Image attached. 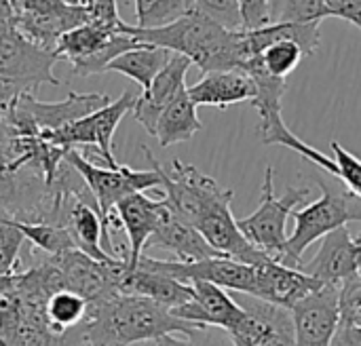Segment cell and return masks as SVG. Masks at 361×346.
Instances as JSON below:
<instances>
[{
    "mask_svg": "<svg viewBox=\"0 0 361 346\" xmlns=\"http://www.w3.org/2000/svg\"><path fill=\"white\" fill-rule=\"evenodd\" d=\"M254 268H256V290L252 296L286 309H292L305 296H309L311 292L324 285L311 275L302 273L300 268L288 266L275 258H267Z\"/></svg>",
    "mask_w": 361,
    "mask_h": 346,
    "instance_id": "obj_15",
    "label": "cell"
},
{
    "mask_svg": "<svg viewBox=\"0 0 361 346\" xmlns=\"http://www.w3.org/2000/svg\"><path fill=\"white\" fill-rule=\"evenodd\" d=\"M167 203L165 199H150L146 192H133L118 201L114 207V216L118 224L125 228L129 239V254H127V268H133L146 249L150 235L154 233Z\"/></svg>",
    "mask_w": 361,
    "mask_h": 346,
    "instance_id": "obj_17",
    "label": "cell"
},
{
    "mask_svg": "<svg viewBox=\"0 0 361 346\" xmlns=\"http://www.w3.org/2000/svg\"><path fill=\"white\" fill-rule=\"evenodd\" d=\"M89 300L72 290H57L44 304V317L53 332L63 334L85 321Z\"/></svg>",
    "mask_w": 361,
    "mask_h": 346,
    "instance_id": "obj_25",
    "label": "cell"
},
{
    "mask_svg": "<svg viewBox=\"0 0 361 346\" xmlns=\"http://www.w3.org/2000/svg\"><path fill=\"white\" fill-rule=\"evenodd\" d=\"M190 288L195 296L190 302L171 309L176 317L207 328H220L224 332L235 330L245 317V309L237 300H233L224 288L209 281H192Z\"/></svg>",
    "mask_w": 361,
    "mask_h": 346,
    "instance_id": "obj_14",
    "label": "cell"
},
{
    "mask_svg": "<svg viewBox=\"0 0 361 346\" xmlns=\"http://www.w3.org/2000/svg\"><path fill=\"white\" fill-rule=\"evenodd\" d=\"M260 63L275 76L288 78L305 59V53L300 49L298 42L294 40H277L273 44H269L260 55H258Z\"/></svg>",
    "mask_w": 361,
    "mask_h": 346,
    "instance_id": "obj_29",
    "label": "cell"
},
{
    "mask_svg": "<svg viewBox=\"0 0 361 346\" xmlns=\"http://www.w3.org/2000/svg\"><path fill=\"white\" fill-rule=\"evenodd\" d=\"M195 8L228 30H243L237 0H192Z\"/></svg>",
    "mask_w": 361,
    "mask_h": 346,
    "instance_id": "obj_32",
    "label": "cell"
},
{
    "mask_svg": "<svg viewBox=\"0 0 361 346\" xmlns=\"http://www.w3.org/2000/svg\"><path fill=\"white\" fill-rule=\"evenodd\" d=\"M330 346H361V326L353 323H338Z\"/></svg>",
    "mask_w": 361,
    "mask_h": 346,
    "instance_id": "obj_38",
    "label": "cell"
},
{
    "mask_svg": "<svg viewBox=\"0 0 361 346\" xmlns=\"http://www.w3.org/2000/svg\"><path fill=\"white\" fill-rule=\"evenodd\" d=\"M114 34H118V30L104 27V25H97L93 21H85V23L68 30L66 34H61V38L57 40L53 51H55L59 61H68L72 66V63L93 55Z\"/></svg>",
    "mask_w": 361,
    "mask_h": 346,
    "instance_id": "obj_24",
    "label": "cell"
},
{
    "mask_svg": "<svg viewBox=\"0 0 361 346\" xmlns=\"http://www.w3.org/2000/svg\"><path fill=\"white\" fill-rule=\"evenodd\" d=\"M135 2V25L152 27L163 25L180 15L195 8L192 0H133Z\"/></svg>",
    "mask_w": 361,
    "mask_h": 346,
    "instance_id": "obj_28",
    "label": "cell"
},
{
    "mask_svg": "<svg viewBox=\"0 0 361 346\" xmlns=\"http://www.w3.org/2000/svg\"><path fill=\"white\" fill-rule=\"evenodd\" d=\"M80 326L91 346H133L169 334L188 336L207 328L176 317L169 309L150 298L118 292L89 302Z\"/></svg>",
    "mask_w": 361,
    "mask_h": 346,
    "instance_id": "obj_1",
    "label": "cell"
},
{
    "mask_svg": "<svg viewBox=\"0 0 361 346\" xmlns=\"http://www.w3.org/2000/svg\"><path fill=\"white\" fill-rule=\"evenodd\" d=\"M110 101L104 93H76L68 91L61 101H38L34 93H19L8 110L6 123L15 135H42L47 131L59 129L72 121H78Z\"/></svg>",
    "mask_w": 361,
    "mask_h": 346,
    "instance_id": "obj_7",
    "label": "cell"
},
{
    "mask_svg": "<svg viewBox=\"0 0 361 346\" xmlns=\"http://www.w3.org/2000/svg\"><path fill=\"white\" fill-rule=\"evenodd\" d=\"M258 114H260L258 135H260V142L262 144H269V146H286V148L294 150L296 154H300L302 159L311 161L313 165L322 167L330 175L338 178L336 161L330 154H324L317 148H313L311 144L302 142L296 133H292L290 127L281 118V110H262Z\"/></svg>",
    "mask_w": 361,
    "mask_h": 346,
    "instance_id": "obj_22",
    "label": "cell"
},
{
    "mask_svg": "<svg viewBox=\"0 0 361 346\" xmlns=\"http://www.w3.org/2000/svg\"><path fill=\"white\" fill-rule=\"evenodd\" d=\"M332 159L338 167V180L357 197H361V159L357 154L343 148L338 142H332Z\"/></svg>",
    "mask_w": 361,
    "mask_h": 346,
    "instance_id": "obj_34",
    "label": "cell"
},
{
    "mask_svg": "<svg viewBox=\"0 0 361 346\" xmlns=\"http://www.w3.org/2000/svg\"><path fill=\"white\" fill-rule=\"evenodd\" d=\"M63 2H68V4H85V0H63Z\"/></svg>",
    "mask_w": 361,
    "mask_h": 346,
    "instance_id": "obj_39",
    "label": "cell"
},
{
    "mask_svg": "<svg viewBox=\"0 0 361 346\" xmlns=\"http://www.w3.org/2000/svg\"><path fill=\"white\" fill-rule=\"evenodd\" d=\"M203 129V123L197 116V104L188 95V87H184L159 114L154 137L163 148L182 144L195 137Z\"/></svg>",
    "mask_w": 361,
    "mask_h": 346,
    "instance_id": "obj_21",
    "label": "cell"
},
{
    "mask_svg": "<svg viewBox=\"0 0 361 346\" xmlns=\"http://www.w3.org/2000/svg\"><path fill=\"white\" fill-rule=\"evenodd\" d=\"M247 296V294H245ZM245 317L228 336L237 346H296L292 309L247 296Z\"/></svg>",
    "mask_w": 361,
    "mask_h": 346,
    "instance_id": "obj_11",
    "label": "cell"
},
{
    "mask_svg": "<svg viewBox=\"0 0 361 346\" xmlns=\"http://www.w3.org/2000/svg\"><path fill=\"white\" fill-rule=\"evenodd\" d=\"M332 17L345 19L361 30V0H326Z\"/></svg>",
    "mask_w": 361,
    "mask_h": 346,
    "instance_id": "obj_37",
    "label": "cell"
},
{
    "mask_svg": "<svg viewBox=\"0 0 361 346\" xmlns=\"http://www.w3.org/2000/svg\"><path fill=\"white\" fill-rule=\"evenodd\" d=\"M116 292L118 294H131V296H144L150 298L165 309H178L186 302L192 300V288L190 283L178 281L165 273L150 271V268H123L116 281Z\"/></svg>",
    "mask_w": 361,
    "mask_h": 346,
    "instance_id": "obj_19",
    "label": "cell"
},
{
    "mask_svg": "<svg viewBox=\"0 0 361 346\" xmlns=\"http://www.w3.org/2000/svg\"><path fill=\"white\" fill-rule=\"evenodd\" d=\"M57 61L55 51L38 47L15 25L0 27V80L11 82L19 93L36 95L42 82L59 87L61 80L53 74Z\"/></svg>",
    "mask_w": 361,
    "mask_h": 346,
    "instance_id": "obj_8",
    "label": "cell"
},
{
    "mask_svg": "<svg viewBox=\"0 0 361 346\" xmlns=\"http://www.w3.org/2000/svg\"><path fill=\"white\" fill-rule=\"evenodd\" d=\"M188 95L197 106L224 110L235 104L252 101L256 97V85L245 70H220L203 74L201 80L188 87Z\"/></svg>",
    "mask_w": 361,
    "mask_h": 346,
    "instance_id": "obj_20",
    "label": "cell"
},
{
    "mask_svg": "<svg viewBox=\"0 0 361 346\" xmlns=\"http://www.w3.org/2000/svg\"><path fill=\"white\" fill-rule=\"evenodd\" d=\"M315 182L322 188V197L292 214L294 233L288 237L279 260L294 268L302 264V254L315 241L349 222H361V197L351 192L343 182H328L319 175H315Z\"/></svg>",
    "mask_w": 361,
    "mask_h": 346,
    "instance_id": "obj_3",
    "label": "cell"
},
{
    "mask_svg": "<svg viewBox=\"0 0 361 346\" xmlns=\"http://www.w3.org/2000/svg\"><path fill=\"white\" fill-rule=\"evenodd\" d=\"M355 243L360 245V249H361V233H360V235H357V237H355Z\"/></svg>",
    "mask_w": 361,
    "mask_h": 346,
    "instance_id": "obj_40",
    "label": "cell"
},
{
    "mask_svg": "<svg viewBox=\"0 0 361 346\" xmlns=\"http://www.w3.org/2000/svg\"><path fill=\"white\" fill-rule=\"evenodd\" d=\"M157 346H237L235 340L228 336V332L220 328H203L195 334H188L184 338H176V334L163 336L154 340Z\"/></svg>",
    "mask_w": 361,
    "mask_h": 346,
    "instance_id": "obj_33",
    "label": "cell"
},
{
    "mask_svg": "<svg viewBox=\"0 0 361 346\" xmlns=\"http://www.w3.org/2000/svg\"><path fill=\"white\" fill-rule=\"evenodd\" d=\"M137 44H142V42L135 40V38H131L125 32H118L102 49H97L93 55H89V57L72 63V70H74L76 76H93V74L108 72V66H110V61L114 57H118L121 53H125V51H129V49H133Z\"/></svg>",
    "mask_w": 361,
    "mask_h": 346,
    "instance_id": "obj_27",
    "label": "cell"
},
{
    "mask_svg": "<svg viewBox=\"0 0 361 346\" xmlns=\"http://www.w3.org/2000/svg\"><path fill=\"white\" fill-rule=\"evenodd\" d=\"M338 290L322 285L292 307L296 346H330L341 323Z\"/></svg>",
    "mask_w": 361,
    "mask_h": 346,
    "instance_id": "obj_13",
    "label": "cell"
},
{
    "mask_svg": "<svg viewBox=\"0 0 361 346\" xmlns=\"http://www.w3.org/2000/svg\"><path fill=\"white\" fill-rule=\"evenodd\" d=\"M328 17H332V11L326 4V0H286L275 21L322 23Z\"/></svg>",
    "mask_w": 361,
    "mask_h": 346,
    "instance_id": "obj_31",
    "label": "cell"
},
{
    "mask_svg": "<svg viewBox=\"0 0 361 346\" xmlns=\"http://www.w3.org/2000/svg\"><path fill=\"white\" fill-rule=\"evenodd\" d=\"M17 226L23 233V237L34 247L44 252L47 256H57L61 252L76 249L70 233L59 224H53V222H19L17 220Z\"/></svg>",
    "mask_w": 361,
    "mask_h": 346,
    "instance_id": "obj_26",
    "label": "cell"
},
{
    "mask_svg": "<svg viewBox=\"0 0 361 346\" xmlns=\"http://www.w3.org/2000/svg\"><path fill=\"white\" fill-rule=\"evenodd\" d=\"M121 32L140 42L163 47L171 53L188 57L190 63H195L203 74L241 70L247 61L241 30H228L197 8H190L169 23L152 27L129 25L123 21Z\"/></svg>",
    "mask_w": 361,
    "mask_h": 346,
    "instance_id": "obj_2",
    "label": "cell"
},
{
    "mask_svg": "<svg viewBox=\"0 0 361 346\" xmlns=\"http://www.w3.org/2000/svg\"><path fill=\"white\" fill-rule=\"evenodd\" d=\"M243 30H256L271 23V0H237Z\"/></svg>",
    "mask_w": 361,
    "mask_h": 346,
    "instance_id": "obj_35",
    "label": "cell"
},
{
    "mask_svg": "<svg viewBox=\"0 0 361 346\" xmlns=\"http://www.w3.org/2000/svg\"><path fill=\"white\" fill-rule=\"evenodd\" d=\"M87 2H89V0H85V4H87Z\"/></svg>",
    "mask_w": 361,
    "mask_h": 346,
    "instance_id": "obj_41",
    "label": "cell"
},
{
    "mask_svg": "<svg viewBox=\"0 0 361 346\" xmlns=\"http://www.w3.org/2000/svg\"><path fill=\"white\" fill-rule=\"evenodd\" d=\"M63 159L85 180L91 197L95 199L104 228L108 233H110V226H121L114 216V207L118 205V201H123L125 197H129L133 192H146L150 188H161V182H163L159 169L152 163H150L152 169H140V171H133L131 167H125V165L97 167L74 148H70Z\"/></svg>",
    "mask_w": 361,
    "mask_h": 346,
    "instance_id": "obj_4",
    "label": "cell"
},
{
    "mask_svg": "<svg viewBox=\"0 0 361 346\" xmlns=\"http://www.w3.org/2000/svg\"><path fill=\"white\" fill-rule=\"evenodd\" d=\"M135 101V95L131 91H125L118 99H110L106 106L99 110L72 121L59 129L47 131L40 137L49 140L55 146H61L66 150L74 146H95L102 159L106 161L108 167H116V159L112 154V137L118 127V123L125 118V114L131 112Z\"/></svg>",
    "mask_w": 361,
    "mask_h": 346,
    "instance_id": "obj_9",
    "label": "cell"
},
{
    "mask_svg": "<svg viewBox=\"0 0 361 346\" xmlns=\"http://www.w3.org/2000/svg\"><path fill=\"white\" fill-rule=\"evenodd\" d=\"M190 66L192 63L188 57H184L180 53H171L169 61L154 76L150 87L135 97L131 114L150 135H154L157 121H159V114L163 112V108L186 87V74H188Z\"/></svg>",
    "mask_w": 361,
    "mask_h": 346,
    "instance_id": "obj_16",
    "label": "cell"
},
{
    "mask_svg": "<svg viewBox=\"0 0 361 346\" xmlns=\"http://www.w3.org/2000/svg\"><path fill=\"white\" fill-rule=\"evenodd\" d=\"M146 159L159 169L161 173V188L165 190L163 199L167 201L169 209L182 218L184 222L197 226L199 220L218 203L233 199L235 192L231 188H222L214 178L205 175L192 165H186L178 159L171 161V165H161L152 152L144 146Z\"/></svg>",
    "mask_w": 361,
    "mask_h": 346,
    "instance_id": "obj_6",
    "label": "cell"
},
{
    "mask_svg": "<svg viewBox=\"0 0 361 346\" xmlns=\"http://www.w3.org/2000/svg\"><path fill=\"white\" fill-rule=\"evenodd\" d=\"M302 273L311 275L324 285L341 288L343 283L361 275V249L355 243V237L347 226H341L328 233L322 239L319 252L311 262H302L298 266Z\"/></svg>",
    "mask_w": 361,
    "mask_h": 346,
    "instance_id": "obj_12",
    "label": "cell"
},
{
    "mask_svg": "<svg viewBox=\"0 0 361 346\" xmlns=\"http://www.w3.org/2000/svg\"><path fill=\"white\" fill-rule=\"evenodd\" d=\"M169 57H171V51L142 42L133 49L121 53L118 57H114L108 66V72H118V74L135 80L142 87V91H146L150 87V82L154 80V76L169 61Z\"/></svg>",
    "mask_w": 361,
    "mask_h": 346,
    "instance_id": "obj_23",
    "label": "cell"
},
{
    "mask_svg": "<svg viewBox=\"0 0 361 346\" xmlns=\"http://www.w3.org/2000/svg\"><path fill=\"white\" fill-rule=\"evenodd\" d=\"M25 237L17 226V220L11 218L0 207V275L19 273V249Z\"/></svg>",
    "mask_w": 361,
    "mask_h": 346,
    "instance_id": "obj_30",
    "label": "cell"
},
{
    "mask_svg": "<svg viewBox=\"0 0 361 346\" xmlns=\"http://www.w3.org/2000/svg\"><path fill=\"white\" fill-rule=\"evenodd\" d=\"M87 11H89V21L121 32L123 19L118 15V2L116 0H89Z\"/></svg>",
    "mask_w": 361,
    "mask_h": 346,
    "instance_id": "obj_36",
    "label": "cell"
},
{
    "mask_svg": "<svg viewBox=\"0 0 361 346\" xmlns=\"http://www.w3.org/2000/svg\"><path fill=\"white\" fill-rule=\"evenodd\" d=\"M167 203V201H165ZM146 247H161L167 249L176 256V260L180 262H197V260H205V258H216L222 256L220 252H216L205 237L188 222H184L182 218H178L169 205L165 207L154 233L150 235Z\"/></svg>",
    "mask_w": 361,
    "mask_h": 346,
    "instance_id": "obj_18",
    "label": "cell"
},
{
    "mask_svg": "<svg viewBox=\"0 0 361 346\" xmlns=\"http://www.w3.org/2000/svg\"><path fill=\"white\" fill-rule=\"evenodd\" d=\"M309 197H311V188H307V186H302V188L292 186L281 197H277L273 167H267L258 209L254 214H250L247 218L237 220V224L252 245H256L267 256L281 260L286 241H288V233H286L288 218L300 205H305L309 201Z\"/></svg>",
    "mask_w": 361,
    "mask_h": 346,
    "instance_id": "obj_5",
    "label": "cell"
},
{
    "mask_svg": "<svg viewBox=\"0 0 361 346\" xmlns=\"http://www.w3.org/2000/svg\"><path fill=\"white\" fill-rule=\"evenodd\" d=\"M135 266L165 273V275H169L178 281H184V283L209 281V283L220 285L224 290H233V292L247 294V296H252L256 290V268L252 264H245V262H239V260H233L226 256L205 258V260H197V262L157 260V258L142 256Z\"/></svg>",
    "mask_w": 361,
    "mask_h": 346,
    "instance_id": "obj_10",
    "label": "cell"
}]
</instances>
